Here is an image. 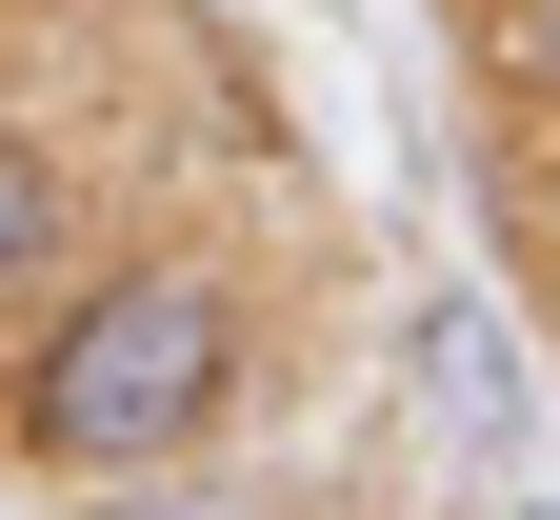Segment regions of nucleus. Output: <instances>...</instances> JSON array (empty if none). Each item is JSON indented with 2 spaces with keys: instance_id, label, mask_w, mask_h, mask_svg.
<instances>
[{
  "instance_id": "nucleus-2",
  "label": "nucleus",
  "mask_w": 560,
  "mask_h": 520,
  "mask_svg": "<svg viewBox=\"0 0 560 520\" xmlns=\"http://www.w3.org/2000/svg\"><path fill=\"white\" fill-rule=\"evenodd\" d=\"M81 261H101V161H81L40 101H0V340H21Z\"/></svg>"
},
{
  "instance_id": "nucleus-6",
  "label": "nucleus",
  "mask_w": 560,
  "mask_h": 520,
  "mask_svg": "<svg viewBox=\"0 0 560 520\" xmlns=\"http://www.w3.org/2000/svg\"><path fill=\"white\" fill-rule=\"evenodd\" d=\"M480 520H560V481H540V461H521V481H480Z\"/></svg>"
},
{
  "instance_id": "nucleus-3",
  "label": "nucleus",
  "mask_w": 560,
  "mask_h": 520,
  "mask_svg": "<svg viewBox=\"0 0 560 520\" xmlns=\"http://www.w3.org/2000/svg\"><path fill=\"white\" fill-rule=\"evenodd\" d=\"M400 401H441V461H460V481H521V461H540V420H521V360H501V321H480L460 280L420 301V340H400Z\"/></svg>"
},
{
  "instance_id": "nucleus-5",
  "label": "nucleus",
  "mask_w": 560,
  "mask_h": 520,
  "mask_svg": "<svg viewBox=\"0 0 560 520\" xmlns=\"http://www.w3.org/2000/svg\"><path fill=\"white\" fill-rule=\"evenodd\" d=\"M521 321H540V360H560V161H521Z\"/></svg>"
},
{
  "instance_id": "nucleus-4",
  "label": "nucleus",
  "mask_w": 560,
  "mask_h": 520,
  "mask_svg": "<svg viewBox=\"0 0 560 520\" xmlns=\"http://www.w3.org/2000/svg\"><path fill=\"white\" fill-rule=\"evenodd\" d=\"M40 520H320L260 440H200V461H120V481H40Z\"/></svg>"
},
{
  "instance_id": "nucleus-1",
  "label": "nucleus",
  "mask_w": 560,
  "mask_h": 520,
  "mask_svg": "<svg viewBox=\"0 0 560 520\" xmlns=\"http://www.w3.org/2000/svg\"><path fill=\"white\" fill-rule=\"evenodd\" d=\"M260 401H280V321H260V261L221 220L101 241L21 340H0V461L21 481L200 461V440H260Z\"/></svg>"
}]
</instances>
